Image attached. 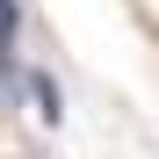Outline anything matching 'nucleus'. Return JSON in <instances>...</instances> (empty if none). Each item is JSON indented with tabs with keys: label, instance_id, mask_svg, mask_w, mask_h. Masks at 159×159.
Instances as JSON below:
<instances>
[{
	"label": "nucleus",
	"instance_id": "f257e3e1",
	"mask_svg": "<svg viewBox=\"0 0 159 159\" xmlns=\"http://www.w3.org/2000/svg\"><path fill=\"white\" fill-rule=\"evenodd\" d=\"M29 109H36V123H51V130L65 123V87H58L43 65H29Z\"/></svg>",
	"mask_w": 159,
	"mask_h": 159
},
{
	"label": "nucleus",
	"instance_id": "f03ea898",
	"mask_svg": "<svg viewBox=\"0 0 159 159\" xmlns=\"http://www.w3.org/2000/svg\"><path fill=\"white\" fill-rule=\"evenodd\" d=\"M15 29H22V7H15V0H0V51H15Z\"/></svg>",
	"mask_w": 159,
	"mask_h": 159
},
{
	"label": "nucleus",
	"instance_id": "7ed1b4c3",
	"mask_svg": "<svg viewBox=\"0 0 159 159\" xmlns=\"http://www.w3.org/2000/svg\"><path fill=\"white\" fill-rule=\"evenodd\" d=\"M0 72H7V51H0Z\"/></svg>",
	"mask_w": 159,
	"mask_h": 159
}]
</instances>
